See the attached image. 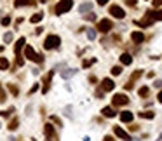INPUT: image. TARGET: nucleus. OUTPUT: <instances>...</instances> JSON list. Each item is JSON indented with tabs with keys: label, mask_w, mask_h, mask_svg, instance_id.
I'll use <instances>...</instances> for the list:
<instances>
[{
	"label": "nucleus",
	"mask_w": 162,
	"mask_h": 141,
	"mask_svg": "<svg viewBox=\"0 0 162 141\" xmlns=\"http://www.w3.org/2000/svg\"><path fill=\"white\" fill-rule=\"evenodd\" d=\"M25 57L30 59V61H35V63H42V61H44V56H42V54H37L31 45H26V47H25Z\"/></svg>",
	"instance_id": "nucleus-1"
},
{
	"label": "nucleus",
	"mask_w": 162,
	"mask_h": 141,
	"mask_svg": "<svg viewBox=\"0 0 162 141\" xmlns=\"http://www.w3.org/2000/svg\"><path fill=\"white\" fill-rule=\"evenodd\" d=\"M59 44H61V39H59L58 35H49L47 39H45V42H44V47L45 49H58Z\"/></svg>",
	"instance_id": "nucleus-2"
},
{
	"label": "nucleus",
	"mask_w": 162,
	"mask_h": 141,
	"mask_svg": "<svg viewBox=\"0 0 162 141\" xmlns=\"http://www.w3.org/2000/svg\"><path fill=\"white\" fill-rule=\"evenodd\" d=\"M72 7H73V0H61V2L56 5V14L59 16V14H63V12H68Z\"/></svg>",
	"instance_id": "nucleus-3"
},
{
	"label": "nucleus",
	"mask_w": 162,
	"mask_h": 141,
	"mask_svg": "<svg viewBox=\"0 0 162 141\" xmlns=\"http://www.w3.org/2000/svg\"><path fill=\"white\" fill-rule=\"evenodd\" d=\"M112 103H113V106H124V105L129 103V98H127L126 94H115Z\"/></svg>",
	"instance_id": "nucleus-4"
},
{
	"label": "nucleus",
	"mask_w": 162,
	"mask_h": 141,
	"mask_svg": "<svg viewBox=\"0 0 162 141\" xmlns=\"http://www.w3.org/2000/svg\"><path fill=\"white\" fill-rule=\"evenodd\" d=\"M112 26H113V25H112V21H110V19H101V21L98 23V30H100L101 33H106V31H110V30H112Z\"/></svg>",
	"instance_id": "nucleus-5"
},
{
	"label": "nucleus",
	"mask_w": 162,
	"mask_h": 141,
	"mask_svg": "<svg viewBox=\"0 0 162 141\" xmlns=\"http://www.w3.org/2000/svg\"><path fill=\"white\" fill-rule=\"evenodd\" d=\"M110 14H112V16H115L117 19H122L124 16H126L124 9H122V7H118V5H112V7H110Z\"/></svg>",
	"instance_id": "nucleus-6"
},
{
	"label": "nucleus",
	"mask_w": 162,
	"mask_h": 141,
	"mask_svg": "<svg viewBox=\"0 0 162 141\" xmlns=\"http://www.w3.org/2000/svg\"><path fill=\"white\" fill-rule=\"evenodd\" d=\"M113 132H115V136L122 138V139H126V141H131V136H129V134H127V132L124 131L122 127H118V125H115V127H113Z\"/></svg>",
	"instance_id": "nucleus-7"
},
{
	"label": "nucleus",
	"mask_w": 162,
	"mask_h": 141,
	"mask_svg": "<svg viewBox=\"0 0 162 141\" xmlns=\"http://www.w3.org/2000/svg\"><path fill=\"white\" fill-rule=\"evenodd\" d=\"M44 131H45V136H47L49 141H56V132H54V127L51 125V124H47V125H45Z\"/></svg>",
	"instance_id": "nucleus-8"
},
{
	"label": "nucleus",
	"mask_w": 162,
	"mask_h": 141,
	"mask_svg": "<svg viewBox=\"0 0 162 141\" xmlns=\"http://www.w3.org/2000/svg\"><path fill=\"white\" fill-rule=\"evenodd\" d=\"M131 39H132V42H136V44H141V42L145 40V35L141 33V31H132Z\"/></svg>",
	"instance_id": "nucleus-9"
},
{
	"label": "nucleus",
	"mask_w": 162,
	"mask_h": 141,
	"mask_svg": "<svg viewBox=\"0 0 162 141\" xmlns=\"http://www.w3.org/2000/svg\"><path fill=\"white\" fill-rule=\"evenodd\" d=\"M101 87H103V91H112V89L115 87V84H113V80L105 79L103 82H101Z\"/></svg>",
	"instance_id": "nucleus-10"
},
{
	"label": "nucleus",
	"mask_w": 162,
	"mask_h": 141,
	"mask_svg": "<svg viewBox=\"0 0 162 141\" xmlns=\"http://www.w3.org/2000/svg\"><path fill=\"white\" fill-rule=\"evenodd\" d=\"M23 45H25V39H19L18 42H16V45H14V52H16V56H19V52H21V49H23Z\"/></svg>",
	"instance_id": "nucleus-11"
},
{
	"label": "nucleus",
	"mask_w": 162,
	"mask_h": 141,
	"mask_svg": "<svg viewBox=\"0 0 162 141\" xmlns=\"http://www.w3.org/2000/svg\"><path fill=\"white\" fill-rule=\"evenodd\" d=\"M120 120L122 122H132V113L131 111H122L120 113Z\"/></svg>",
	"instance_id": "nucleus-12"
},
{
	"label": "nucleus",
	"mask_w": 162,
	"mask_h": 141,
	"mask_svg": "<svg viewBox=\"0 0 162 141\" xmlns=\"http://www.w3.org/2000/svg\"><path fill=\"white\" fill-rule=\"evenodd\" d=\"M120 63H122V65H131L132 63V56L131 54H122V56H120Z\"/></svg>",
	"instance_id": "nucleus-13"
},
{
	"label": "nucleus",
	"mask_w": 162,
	"mask_h": 141,
	"mask_svg": "<svg viewBox=\"0 0 162 141\" xmlns=\"http://www.w3.org/2000/svg\"><path fill=\"white\" fill-rule=\"evenodd\" d=\"M146 16H150L152 19H157V21H162V11H155V12H146Z\"/></svg>",
	"instance_id": "nucleus-14"
},
{
	"label": "nucleus",
	"mask_w": 162,
	"mask_h": 141,
	"mask_svg": "<svg viewBox=\"0 0 162 141\" xmlns=\"http://www.w3.org/2000/svg\"><path fill=\"white\" fill-rule=\"evenodd\" d=\"M53 75H54V70L51 71V73H49V75L44 79V89H42L44 93H47V91H49V82H51V77H53Z\"/></svg>",
	"instance_id": "nucleus-15"
},
{
	"label": "nucleus",
	"mask_w": 162,
	"mask_h": 141,
	"mask_svg": "<svg viewBox=\"0 0 162 141\" xmlns=\"http://www.w3.org/2000/svg\"><path fill=\"white\" fill-rule=\"evenodd\" d=\"M103 115L108 117V119H112V117H115V110L113 108H110V106H106V108H103Z\"/></svg>",
	"instance_id": "nucleus-16"
},
{
	"label": "nucleus",
	"mask_w": 162,
	"mask_h": 141,
	"mask_svg": "<svg viewBox=\"0 0 162 141\" xmlns=\"http://www.w3.org/2000/svg\"><path fill=\"white\" fill-rule=\"evenodd\" d=\"M42 18H44V14H42V12H37V14H33V16L30 18V21L31 23H39V21H42Z\"/></svg>",
	"instance_id": "nucleus-17"
},
{
	"label": "nucleus",
	"mask_w": 162,
	"mask_h": 141,
	"mask_svg": "<svg viewBox=\"0 0 162 141\" xmlns=\"http://www.w3.org/2000/svg\"><path fill=\"white\" fill-rule=\"evenodd\" d=\"M9 68V61L5 57H0V70H7Z\"/></svg>",
	"instance_id": "nucleus-18"
},
{
	"label": "nucleus",
	"mask_w": 162,
	"mask_h": 141,
	"mask_svg": "<svg viewBox=\"0 0 162 141\" xmlns=\"http://www.w3.org/2000/svg\"><path fill=\"white\" fill-rule=\"evenodd\" d=\"M92 9V4H89V2H87V4H82V5H80V12H87V11H91Z\"/></svg>",
	"instance_id": "nucleus-19"
},
{
	"label": "nucleus",
	"mask_w": 162,
	"mask_h": 141,
	"mask_svg": "<svg viewBox=\"0 0 162 141\" xmlns=\"http://www.w3.org/2000/svg\"><path fill=\"white\" fill-rule=\"evenodd\" d=\"M75 71H77V70H65V71H61V77H63V79H68V77L75 75Z\"/></svg>",
	"instance_id": "nucleus-20"
},
{
	"label": "nucleus",
	"mask_w": 162,
	"mask_h": 141,
	"mask_svg": "<svg viewBox=\"0 0 162 141\" xmlns=\"http://www.w3.org/2000/svg\"><path fill=\"white\" fill-rule=\"evenodd\" d=\"M140 117L141 119H153V111H141Z\"/></svg>",
	"instance_id": "nucleus-21"
},
{
	"label": "nucleus",
	"mask_w": 162,
	"mask_h": 141,
	"mask_svg": "<svg viewBox=\"0 0 162 141\" xmlns=\"http://www.w3.org/2000/svg\"><path fill=\"white\" fill-rule=\"evenodd\" d=\"M18 124H19V120H18V119L11 120V124H9V129H11V131H14V129H18Z\"/></svg>",
	"instance_id": "nucleus-22"
},
{
	"label": "nucleus",
	"mask_w": 162,
	"mask_h": 141,
	"mask_svg": "<svg viewBox=\"0 0 162 141\" xmlns=\"http://www.w3.org/2000/svg\"><path fill=\"white\" fill-rule=\"evenodd\" d=\"M120 73H122V68H120V66H113V68H112V75H120Z\"/></svg>",
	"instance_id": "nucleus-23"
},
{
	"label": "nucleus",
	"mask_w": 162,
	"mask_h": 141,
	"mask_svg": "<svg viewBox=\"0 0 162 141\" xmlns=\"http://www.w3.org/2000/svg\"><path fill=\"white\" fill-rule=\"evenodd\" d=\"M92 63H96V57H92V59H87V61H84L82 66H84V68H87V66H91Z\"/></svg>",
	"instance_id": "nucleus-24"
},
{
	"label": "nucleus",
	"mask_w": 162,
	"mask_h": 141,
	"mask_svg": "<svg viewBox=\"0 0 162 141\" xmlns=\"http://www.w3.org/2000/svg\"><path fill=\"white\" fill-rule=\"evenodd\" d=\"M138 93H140V96H148V93H150V91H148V87H141L140 89V91H138Z\"/></svg>",
	"instance_id": "nucleus-25"
},
{
	"label": "nucleus",
	"mask_w": 162,
	"mask_h": 141,
	"mask_svg": "<svg viewBox=\"0 0 162 141\" xmlns=\"http://www.w3.org/2000/svg\"><path fill=\"white\" fill-rule=\"evenodd\" d=\"M87 37H89L91 40H94V39H96V31L91 30V28H87Z\"/></svg>",
	"instance_id": "nucleus-26"
},
{
	"label": "nucleus",
	"mask_w": 162,
	"mask_h": 141,
	"mask_svg": "<svg viewBox=\"0 0 162 141\" xmlns=\"http://www.w3.org/2000/svg\"><path fill=\"white\" fill-rule=\"evenodd\" d=\"M4 40H5V44H9L11 40H12V33H11V31H9V33H5V35H4Z\"/></svg>",
	"instance_id": "nucleus-27"
},
{
	"label": "nucleus",
	"mask_w": 162,
	"mask_h": 141,
	"mask_svg": "<svg viewBox=\"0 0 162 141\" xmlns=\"http://www.w3.org/2000/svg\"><path fill=\"white\" fill-rule=\"evenodd\" d=\"M9 91H11V93L14 94V96L18 94V87H16V85H12V84H9Z\"/></svg>",
	"instance_id": "nucleus-28"
},
{
	"label": "nucleus",
	"mask_w": 162,
	"mask_h": 141,
	"mask_svg": "<svg viewBox=\"0 0 162 141\" xmlns=\"http://www.w3.org/2000/svg\"><path fill=\"white\" fill-rule=\"evenodd\" d=\"M16 2V7H21V5H25L26 2H30V0H14Z\"/></svg>",
	"instance_id": "nucleus-29"
},
{
	"label": "nucleus",
	"mask_w": 162,
	"mask_h": 141,
	"mask_svg": "<svg viewBox=\"0 0 162 141\" xmlns=\"http://www.w3.org/2000/svg\"><path fill=\"white\" fill-rule=\"evenodd\" d=\"M4 101H5V93L2 89V85H0V103H4Z\"/></svg>",
	"instance_id": "nucleus-30"
},
{
	"label": "nucleus",
	"mask_w": 162,
	"mask_h": 141,
	"mask_svg": "<svg viewBox=\"0 0 162 141\" xmlns=\"http://www.w3.org/2000/svg\"><path fill=\"white\" fill-rule=\"evenodd\" d=\"M9 23H11V18H9V16H5V18L2 19V25H4V26H7Z\"/></svg>",
	"instance_id": "nucleus-31"
},
{
	"label": "nucleus",
	"mask_w": 162,
	"mask_h": 141,
	"mask_svg": "<svg viewBox=\"0 0 162 141\" xmlns=\"http://www.w3.org/2000/svg\"><path fill=\"white\" fill-rule=\"evenodd\" d=\"M51 120H53V122H56L58 125H61V120L58 119V117H51Z\"/></svg>",
	"instance_id": "nucleus-32"
},
{
	"label": "nucleus",
	"mask_w": 162,
	"mask_h": 141,
	"mask_svg": "<svg viewBox=\"0 0 162 141\" xmlns=\"http://www.w3.org/2000/svg\"><path fill=\"white\" fill-rule=\"evenodd\" d=\"M39 85H40V84H33V87L30 89V94H31V93H35L37 89H39Z\"/></svg>",
	"instance_id": "nucleus-33"
},
{
	"label": "nucleus",
	"mask_w": 162,
	"mask_h": 141,
	"mask_svg": "<svg viewBox=\"0 0 162 141\" xmlns=\"http://www.w3.org/2000/svg\"><path fill=\"white\" fill-rule=\"evenodd\" d=\"M152 4L155 5V7H159V5H162V0H153Z\"/></svg>",
	"instance_id": "nucleus-34"
},
{
	"label": "nucleus",
	"mask_w": 162,
	"mask_h": 141,
	"mask_svg": "<svg viewBox=\"0 0 162 141\" xmlns=\"http://www.w3.org/2000/svg\"><path fill=\"white\" fill-rule=\"evenodd\" d=\"M126 2H127V5H131V7H132V5H136V0H126Z\"/></svg>",
	"instance_id": "nucleus-35"
},
{
	"label": "nucleus",
	"mask_w": 162,
	"mask_h": 141,
	"mask_svg": "<svg viewBox=\"0 0 162 141\" xmlns=\"http://www.w3.org/2000/svg\"><path fill=\"white\" fill-rule=\"evenodd\" d=\"M96 2H98V4H100V5H105L106 2H108V0H96Z\"/></svg>",
	"instance_id": "nucleus-36"
},
{
	"label": "nucleus",
	"mask_w": 162,
	"mask_h": 141,
	"mask_svg": "<svg viewBox=\"0 0 162 141\" xmlns=\"http://www.w3.org/2000/svg\"><path fill=\"white\" fill-rule=\"evenodd\" d=\"M86 18H87L89 21H92V19H94V14H87V16H86Z\"/></svg>",
	"instance_id": "nucleus-37"
},
{
	"label": "nucleus",
	"mask_w": 162,
	"mask_h": 141,
	"mask_svg": "<svg viewBox=\"0 0 162 141\" xmlns=\"http://www.w3.org/2000/svg\"><path fill=\"white\" fill-rule=\"evenodd\" d=\"M155 87H162V80H159V82H155Z\"/></svg>",
	"instance_id": "nucleus-38"
},
{
	"label": "nucleus",
	"mask_w": 162,
	"mask_h": 141,
	"mask_svg": "<svg viewBox=\"0 0 162 141\" xmlns=\"http://www.w3.org/2000/svg\"><path fill=\"white\" fill-rule=\"evenodd\" d=\"M105 141H113V138H112V136H105Z\"/></svg>",
	"instance_id": "nucleus-39"
},
{
	"label": "nucleus",
	"mask_w": 162,
	"mask_h": 141,
	"mask_svg": "<svg viewBox=\"0 0 162 141\" xmlns=\"http://www.w3.org/2000/svg\"><path fill=\"white\" fill-rule=\"evenodd\" d=\"M159 101H160V103H162V93H160V94H159Z\"/></svg>",
	"instance_id": "nucleus-40"
},
{
	"label": "nucleus",
	"mask_w": 162,
	"mask_h": 141,
	"mask_svg": "<svg viewBox=\"0 0 162 141\" xmlns=\"http://www.w3.org/2000/svg\"><path fill=\"white\" fill-rule=\"evenodd\" d=\"M157 141H162V134H160V136H159V139Z\"/></svg>",
	"instance_id": "nucleus-41"
},
{
	"label": "nucleus",
	"mask_w": 162,
	"mask_h": 141,
	"mask_svg": "<svg viewBox=\"0 0 162 141\" xmlns=\"http://www.w3.org/2000/svg\"><path fill=\"white\" fill-rule=\"evenodd\" d=\"M0 127H2V125H0Z\"/></svg>",
	"instance_id": "nucleus-42"
}]
</instances>
